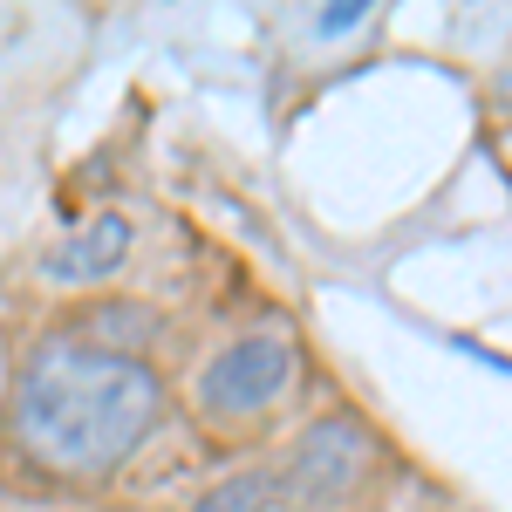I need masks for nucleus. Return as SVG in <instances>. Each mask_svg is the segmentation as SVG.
Listing matches in <instances>:
<instances>
[{
  "label": "nucleus",
  "mask_w": 512,
  "mask_h": 512,
  "mask_svg": "<svg viewBox=\"0 0 512 512\" xmlns=\"http://www.w3.org/2000/svg\"><path fill=\"white\" fill-rule=\"evenodd\" d=\"M158 376L123 349H96L76 335H55L21 362L14 383V437L48 472L96 478L123 465L144 431L158 424Z\"/></svg>",
  "instance_id": "obj_1"
},
{
  "label": "nucleus",
  "mask_w": 512,
  "mask_h": 512,
  "mask_svg": "<svg viewBox=\"0 0 512 512\" xmlns=\"http://www.w3.org/2000/svg\"><path fill=\"white\" fill-rule=\"evenodd\" d=\"M369 465H376V437H369V424L362 417H315L308 431L294 437V451H287V465H280V506L294 512H328L342 506V499H355V485L369 478Z\"/></svg>",
  "instance_id": "obj_2"
},
{
  "label": "nucleus",
  "mask_w": 512,
  "mask_h": 512,
  "mask_svg": "<svg viewBox=\"0 0 512 512\" xmlns=\"http://www.w3.org/2000/svg\"><path fill=\"white\" fill-rule=\"evenodd\" d=\"M287 383H294V342L274 335V328H260V335H239L233 349H219L205 362L198 410L205 417H253V410L280 403Z\"/></svg>",
  "instance_id": "obj_3"
},
{
  "label": "nucleus",
  "mask_w": 512,
  "mask_h": 512,
  "mask_svg": "<svg viewBox=\"0 0 512 512\" xmlns=\"http://www.w3.org/2000/svg\"><path fill=\"white\" fill-rule=\"evenodd\" d=\"M123 253H130V219L123 212H96L41 260V274L55 287H96V280H110L123 267Z\"/></svg>",
  "instance_id": "obj_4"
},
{
  "label": "nucleus",
  "mask_w": 512,
  "mask_h": 512,
  "mask_svg": "<svg viewBox=\"0 0 512 512\" xmlns=\"http://www.w3.org/2000/svg\"><path fill=\"white\" fill-rule=\"evenodd\" d=\"M280 506V478L274 472H239L226 485H212L192 512H274Z\"/></svg>",
  "instance_id": "obj_5"
},
{
  "label": "nucleus",
  "mask_w": 512,
  "mask_h": 512,
  "mask_svg": "<svg viewBox=\"0 0 512 512\" xmlns=\"http://www.w3.org/2000/svg\"><path fill=\"white\" fill-rule=\"evenodd\" d=\"M89 328H96V335H103V342H96V349H117V342H130V335H123V328H144V335H151V328H158V315H151V308H103V315L89 321Z\"/></svg>",
  "instance_id": "obj_6"
},
{
  "label": "nucleus",
  "mask_w": 512,
  "mask_h": 512,
  "mask_svg": "<svg viewBox=\"0 0 512 512\" xmlns=\"http://www.w3.org/2000/svg\"><path fill=\"white\" fill-rule=\"evenodd\" d=\"M362 14H369V0H335V7H321V35H349L355 21H362Z\"/></svg>",
  "instance_id": "obj_7"
}]
</instances>
